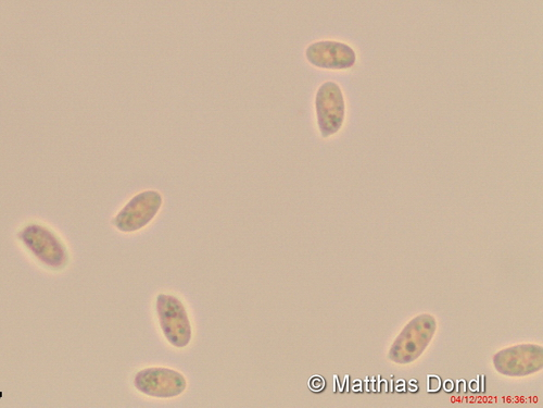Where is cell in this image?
<instances>
[{
  "instance_id": "cell-1",
  "label": "cell",
  "mask_w": 543,
  "mask_h": 408,
  "mask_svg": "<svg viewBox=\"0 0 543 408\" xmlns=\"http://www.w3.org/2000/svg\"><path fill=\"white\" fill-rule=\"evenodd\" d=\"M157 313L164 337L175 348H186L192 340V325L184 304L174 295L160 294Z\"/></svg>"
},
{
  "instance_id": "cell-2",
  "label": "cell",
  "mask_w": 543,
  "mask_h": 408,
  "mask_svg": "<svg viewBox=\"0 0 543 408\" xmlns=\"http://www.w3.org/2000/svg\"><path fill=\"white\" fill-rule=\"evenodd\" d=\"M318 126L323 138L335 135L343 128L346 102L342 88L335 82L322 84L315 96Z\"/></svg>"
},
{
  "instance_id": "cell-3",
  "label": "cell",
  "mask_w": 543,
  "mask_h": 408,
  "mask_svg": "<svg viewBox=\"0 0 543 408\" xmlns=\"http://www.w3.org/2000/svg\"><path fill=\"white\" fill-rule=\"evenodd\" d=\"M134 383L141 393L162 399L179 397L187 387L186 379L181 373L162 367L142 370L136 375Z\"/></svg>"
},
{
  "instance_id": "cell-4",
  "label": "cell",
  "mask_w": 543,
  "mask_h": 408,
  "mask_svg": "<svg viewBox=\"0 0 543 408\" xmlns=\"http://www.w3.org/2000/svg\"><path fill=\"white\" fill-rule=\"evenodd\" d=\"M161 206L162 196L159 192L145 191L135 195L113 222L120 231L135 232L150 224Z\"/></svg>"
},
{
  "instance_id": "cell-5",
  "label": "cell",
  "mask_w": 543,
  "mask_h": 408,
  "mask_svg": "<svg viewBox=\"0 0 543 408\" xmlns=\"http://www.w3.org/2000/svg\"><path fill=\"white\" fill-rule=\"evenodd\" d=\"M20 239L43 264L56 269L67 264L68 255L65 246L53 232L46 228L37 225L29 226L20 233Z\"/></svg>"
},
{
  "instance_id": "cell-6",
  "label": "cell",
  "mask_w": 543,
  "mask_h": 408,
  "mask_svg": "<svg viewBox=\"0 0 543 408\" xmlns=\"http://www.w3.org/2000/svg\"><path fill=\"white\" fill-rule=\"evenodd\" d=\"M309 63L326 70H347L357 63V54L351 46L336 41H321L308 46Z\"/></svg>"
},
{
  "instance_id": "cell-7",
  "label": "cell",
  "mask_w": 543,
  "mask_h": 408,
  "mask_svg": "<svg viewBox=\"0 0 543 408\" xmlns=\"http://www.w3.org/2000/svg\"><path fill=\"white\" fill-rule=\"evenodd\" d=\"M325 387V381L321 377H315L310 380V388L314 391L323 390Z\"/></svg>"
},
{
  "instance_id": "cell-8",
  "label": "cell",
  "mask_w": 543,
  "mask_h": 408,
  "mask_svg": "<svg viewBox=\"0 0 543 408\" xmlns=\"http://www.w3.org/2000/svg\"><path fill=\"white\" fill-rule=\"evenodd\" d=\"M445 390L448 392H451L453 390V382L450 380H447L445 382Z\"/></svg>"
}]
</instances>
